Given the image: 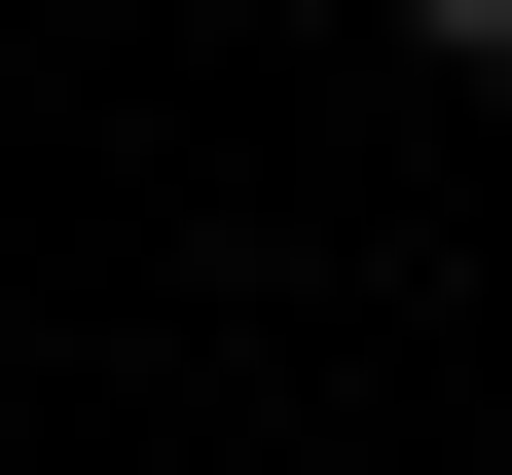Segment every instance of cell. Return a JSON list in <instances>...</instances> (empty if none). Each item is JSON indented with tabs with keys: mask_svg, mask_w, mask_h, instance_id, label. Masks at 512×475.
I'll use <instances>...</instances> for the list:
<instances>
[{
	"mask_svg": "<svg viewBox=\"0 0 512 475\" xmlns=\"http://www.w3.org/2000/svg\"><path fill=\"white\" fill-rule=\"evenodd\" d=\"M403 37H439V74H512V0H403Z\"/></svg>",
	"mask_w": 512,
	"mask_h": 475,
	"instance_id": "obj_1",
	"label": "cell"
}]
</instances>
